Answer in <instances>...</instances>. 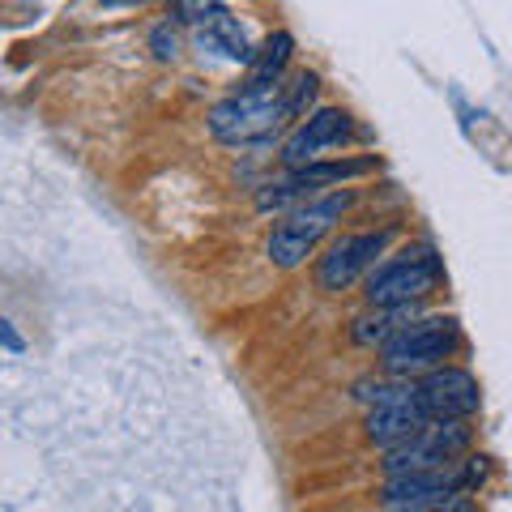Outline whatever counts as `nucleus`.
I'll use <instances>...</instances> for the list:
<instances>
[{
  "label": "nucleus",
  "mask_w": 512,
  "mask_h": 512,
  "mask_svg": "<svg viewBox=\"0 0 512 512\" xmlns=\"http://www.w3.org/2000/svg\"><path fill=\"white\" fill-rule=\"evenodd\" d=\"M355 205V192L350 188H333V192H320V197H312L308 205H299V210L286 214L274 235L265 239V256L274 261L278 269H295L303 265L308 256L316 252V244L325 239L333 227L342 222V214Z\"/></svg>",
  "instance_id": "7ed1b4c3"
},
{
  "label": "nucleus",
  "mask_w": 512,
  "mask_h": 512,
  "mask_svg": "<svg viewBox=\"0 0 512 512\" xmlns=\"http://www.w3.org/2000/svg\"><path fill=\"white\" fill-rule=\"evenodd\" d=\"M380 167V158H338V163H312V167H303V171H291L295 180L303 188H325V184H342V180H355V175H367V171H376Z\"/></svg>",
  "instance_id": "ddd939ff"
},
{
  "label": "nucleus",
  "mask_w": 512,
  "mask_h": 512,
  "mask_svg": "<svg viewBox=\"0 0 512 512\" xmlns=\"http://www.w3.org/2000/svg\"><path fill=\"white\" fill-rule=\"evenodd\" d=\"M291 86L274 82V86H244L227 94L222 103L210 107V137L222 146H252V141L274 137L278 128L291 120Z\"/></svg>",
  "instance_id": "f257e3e1"
},
{
  "label": "nucleus",
  "mask_w": 512,
  "mask_h": 512,
  "mask_svg": "<svg viewBox=\"0 0 512 512\" xmlns=\"http://www.w3.org/2000/svg\"><path fill=\"white\" fill-rule=\"evenodd\" d=\"M201 43H205V47H214V52H222L227 60H244V64H252V43H248V35H244V26L231 18V9L222 13L214 26H205V30H201Z\"/></svg>",
  "instance_id": "4468645a"
},
{
  "label": "nucleus",
  "mask_w": 512,
  "mask_h": 512,
  "mask_svg": "<svg viewBox=\"0 0 512 512\" xmlns=\"http://www.w3.org/2000/svg\"><path fill=\"white\" fill-rule=\"evenodd\" d=\"M222 13H227V5H175V22H188V26H214Z\"/></svg>",
  "instance_id": "dca6fc26"
},
{
  "label": "nucleus",
  "mask_w": 512,
  "mask_h": 512,
  "mask_svg": "<svg viewBox=\"0 0 512 512\" xmlns=\"http://www.w3.org/2000/svg\"><path fill=\"white\" fill-rule=\"evenodd\" d=\"M389 244H393V227L355 231V235L333 239L329 252L316 261V286L320 291H329V295L350 291L359 278H367L380 265V256L389 252Z\"/></svg>",
  "instance_id": "0eeeda50"
},
{
  "label": "nucleus",
  "mask_w": 512,
  "mask_h": 512,
  "mask_svg": "<svg viewBox=\"0 0 512 512\" xmlns=\"http://www.w3.org/2000/svg\"><path fill=\"white\" fill-rule=\"evenodd\" d=\"M414 402L427 414V423H466L483 406V389L466 367H436L414 380Z\"/></svg>",
  "instance_id": "1a4fd4ad"
},
{
  "label": "nucleus",
  "mask_w": 512,
  "mask_h": 512,
  "mask_svg": "<svg viewBox=\"0 0 512 512\" xmlns=\"http://www.w3.org/2000/svg\"><path fill=\"white\" fill-rule=\"evenodd\" d=\"M410 320H414V308H372V312L355 316L350 338H355L359 346H384L397 329H406Z\"/></svg>",
  "instance_id": "f8f14e48"
},
{
  "label": "nucleus",
  "mask_w": 512,
  "mask_h": 512,
  "mask_svg": "<svg viewBox=\"0 0 512 512\" xmlns=\"http://www.w3.org/2000/svg\"><path fill=\"white\" fill-rule=\"evenodd\" d=\"M461 346V329L453 316H414L406 329H397L380 346V367L397 380H419L436 367H448V359Z\"/></svg>",
  "instance_id": "f03ea898"
},
{
  "label": "nucleus",
  "mask_w": 512,
  "mask_h": 512,
  "mask_svg": "<svg viewBox=\"0 0 512 512\" xmlns=\"http://www.w3.org/2000/svg\"><path fill=\"white\" fill-rule=\"evenodd\" d=\"M466 448H470L466 423H427L419 436H410L406 444L384 453V470H389V478L419 474V470H444V466H457Z\"/></svg>",
  "instance_id": "6e6552de"
},
{
  "label": "nucleus",
  "mask_w": 512,
  "mask_h": 512,
  "mask_svg": "<svg viewBox=\"0 0 512 512\" xmlns=\"http://www.w3.org/2000/svg\"><path fill=\"white\" fill-rule=\"evenodd\" d=\"M150 43H154V56H158V60H171L175 52H180V39H175V30H171V22H163V26H158Z\"/></svg>",
  "instance_id": "f3484780"
},
{
  "label": "nucleus",
  "mask_w": 512,
  "mask_h": 512,
  "mask_svg": "<svg viewBox=\"0 0 512 512\" xmlns=\"http://www.w3.org/2000/svg\"><path fill=\"white\" fill-rule=\"evenodd\" d=\"M312 197H316L312 188H303L295 175H286V180L265 184L261 192H256V210L261 214H291V210H299V205H308Z\"/></svg>",
  "instance_id": "2eb2a0df"
},
{
  "label": "nucleus",
  "mask_w": 512,
  "mask_h": 512,
  "mask_svg": "<svg viewBox=\"0 0 512 512\" xmlns=\"http://www.w3.org/2000/svg\"><path fill=\"white\" fill-rule=\"evenodd\" d=\"M444 278V265L431 244H410L402 252L384 256L367 274V308H414L423 295H431Z\"/></svg>",
  "instance_id": "20e7f679"
},
{
  "label": "nucleus",
  "mask_w": 512,
  "mask_h": 512,
  "mask_svg": "<svg viewBox=\"0 0 512 512\" xmlns=\"http://www.w3.org/2000/svg\"><path fill=\"white\" fill-rule=\"evenodd\" d=\"M291 52H295V39L286 35V30L269 35L252 52V77H248V86H274V82H282L286 64H291Z\"/></svg>",
  "instance_id": "9b49d317"
},
{
  "label": "nucleus",
  "mask_w": 512,
  "mask_h": 512,
  "mask_svg": "<svg viewBox=\"0 0 512 512\" xmlns=\"http://www.w3.org/2000/svg\"><path fill=\"white\" fill-rule=\"evenodd\" d=\"M406 512H474V500L470 495H453L444 504H431V508H406Z\"/></svg>",
  "instance_id": "a211bd4d"
},
{
  "label": "nucleus",
  "mask_w": 512,
  "mask_h": 512,
  "mask_svg": "<svg viewBox=\"0 0 512 512\" xmlns=\"http://www.w3.org/2000/svg\"><path fill=\"white\" fill-rule=\"evenodd\" d=\"M483 457H466L457 466H444V470H419V474H393L389 483L380 487V504L393 508V512H406V508H431V504H444L453 495H466L470 487L483 483Z\"/></svg>",
  "instance_id": "39448f33"
},
{
  "label": "nucleus",
  "mask_w": 512,
  "mask_h": 512,
  "mask_svg": "<svg viewBox=\"0 0 512 512\" xmlns=\"http://www.w3.org/2000/svg\"><path fill=\"white\" fill-rule=\"evenodd\" d=\"M359 402H367V440L380 444L384 453L397 444H406L410 436H419V431L427 427V414L419 410V402H414V380L406 384H376V393L367 389V384H359Z\"/></svg>",
  "instance_id": "423d86ee"
},
{
  "label": "nucleus",
  "mask_w": 512,
  "mask_h": 512,
  "mask_svg": "<svg viewBox=\"0 0 512 512\" xmlns=\"http://www.w3.org/2000/svg\"><path fill=\"white\" fill-rule=\"evenodd\" d=\"M0 346H9V350H22V338L9 329V320H0Z\"/></svg>",
  "instance_id": "6ab92c4d"
},
{
  "label": "nucleus",
  "mask_w": 512,
  "mask_h": 512,
  "mask_svg": "<svg viewBox=\"0 0 512 512\" xmlns=\"http://www.w3.org/2000/svg\"><path fill=\"white\" fill-rule=\"evenodd\" d=\"M350 116L342 107H316L308 120H303L291 137H286V146H282V163L291 167V171H303V167H312L320 163L329 150H338L342 141L350 137Z\"/></svg>",
  "instance_id": "9d476101"
}]
</instances>
